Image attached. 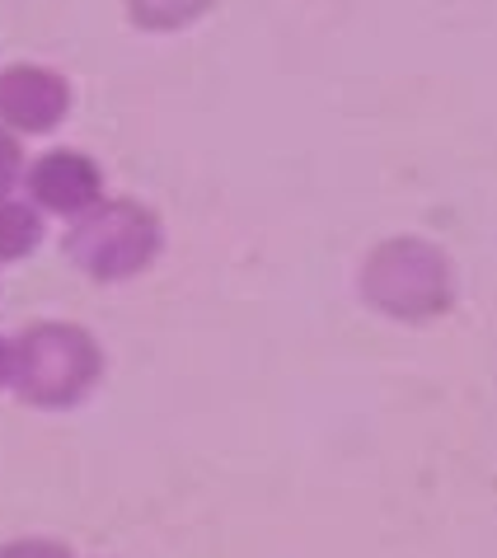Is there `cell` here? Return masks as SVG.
Wrapping results in <instances>:
<instances>
[{
  "label": "cell",
  "mask_w": 497,
  "mask_h": 558,
  "mask_svg": "<svg viewBox=\"0 0 497 558\" xmlns=\"http://www.w3.org/2000/svg\"><path fill=\"white\" fill-rule=\"evenodd\" d=\"M48 240V216H43L24 193L0 197V268L34 258Z\"/></svg>",
  "instance_id": "52a82bcc"
},
{
  "label": "cell",
  "mask_w": 497,
  "mask_h": 558,
  "mask_svg": "<svg viewBox=\"0 0 497 558\" xmlns=\"http://www.w3.org/2000/svg\"><path fill=\"white\" fill-rule=\"evenodd\" d=\"M356 301L385 324L427 329L456 315L460 268L446 244L417 230H395L376 240L356 263Z\"/></svg>",
  "instance_id": "6da1fadb"
},
{
  "label": "cell",
  "mask_w": 497,
  "mask_h": 558,
  "mask_svg": "<svg viewBox=\"0 0 497 558\" xmlns=\"http://www.w3.org/2000/svg\"><path fill=\"white\" fill-rule=\"evenodd\" d=\"M20 193L48 216V221L66 226L81 211L95 207L99 197H108V174L95 155L81 146H48V150L28 155Z\"/></svg>",
  "instance_id": "5b68a950"
},
{
  "label": "cell",
  "mask_w": 497,
  "mask_h": 558,
  "mask_svg": "<svg viewBox=\"0 0 497 558\" xmlns=\"http://www.w3.org/2000/svg\"><path fill=\"white\" fill-rule=\"evenodd\" d=\"M165 216L146 197L108 193L61 230V258L95 287H128L165 258Z\"/></svg>",
  "instance_id": "3957f363"
},
{
  "label": "cell",
  "mask_w": 497,
  "mask_h": 558,
  "mask_svg": "<svg viewBox=\"0 0 497 558\" xmlns=\"http://www.w3.org/2000/svg\"><path fill=\"white\" fill-rule=\"evenodd\" d=\"M216 5H221V0H122V14H128V24L136 34L174 38V34L197 28Z\"/></svg>",
  "instance_id": "8992f818"
},
{
  "label": "cell",
  "mask_w": 497,
  "mask_h": 558,
  "mask_svg": "<svg viewBox=\"0 0 497 558\" xmlns=\"http://www.w3.org/2000/svg\"><path fill=\"white\" fill-rule=\"evenodd\" d=\"M0 558H81L61 535H10L0 539Z\"/></svg>",
  "instance_id": "9c48e42d"
},
{
  "label": "cell",
  "mask_w": 497,
  "mask_h": 558,
  "mask_svg": "<svg viewBox=\"0 0 497 558\" xmlns=\"http://www.w3.org/2000/svg\"><path fill=\"white\" fill-rule=\"evenodd\" d=\"M24 169H28L24 136H14L10 128H0V197H14L24 189Z\"/></svg>",
  "instance_id": "ba28073f"
},
{
  "label": "cell",
  "mask_w": 497,
  "mask_h": 558,
  "mask_svg": "<svg viewBox=\"0 0 497 558\" xmlns=\"http://www.w3.org/2000/svg\"><path fill=\"white\" fill-rule=\"evenodd\" d=\"M10 362H14L10 333H0V395H5V390H10Z\"/></svg>",
  "instance_id": "30bf717a"
},
{
  "label": "cell",
  "mask_w": 497,
  "mask_h": 558,
  "mask_svg": "<svg viewBox=\"0 0 497 558\" xmlns=\"http://www.w3.org/2000/svg\"><path fill=\"white\" fill-rule=\"evenodd\" d=\"M10 395L34 413H75L99 395L108 352L81 319H34L10 333Z\"/></svg>",
  "instance_id": "7a4b0ae2"
},
{
  "label": "cell",
  "mask_w": 497,
  "mask_h": 558,
  "mask_svg": "<svg viewBox=\"0 0 497 558\" xmlns=\"http://www.w3.org/2000/svg\"><path fill=\"white\" fill-rule=\"evenodd\" d=\"M75 108L71 75L52 61H5L0 66V128H10L24 142L57 136Z\"/></svg>",
  "instance_id": "277c9868"
}]
</instances>
